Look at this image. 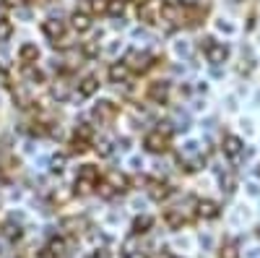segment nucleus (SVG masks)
I'll use <instances>...</instances> for the list:
<instances>
[{
    "label": "nucleus",
    "instance_id": "32",
    "mask_svg": "<svg viewBox=\"0 0 260 258\" xmlns=\"http://www.w3.org/2000/svg\"><path fill=\"white\" fill-rule=\"evenodd\" d=\"M96 190H99V196H102V198H112L115 193H117V190H115V188H112L110 183H102V185L96 183Z\"/></svg>",
    "mask_w": 260,
    "mask_h": 258
},
{
    "label": "nucleus",
    "instance_id": "12",
    "mask_svg": "<svg viewBox=\"0 0 260 258\" xmlns=\"http://www.w3.org/2000/svg\"><path fill=\"white\" fill-rule=\"evenodd\" d=\"M164 222H167L172 230H182V224L187 222V217L182 214V209L177 206V209H169V211H164Z\"/></svg>",
    "mask_w": 260,
    "mask_h": 258
},
{
    "label": "nucleus",
    "instance_id": "20",
    "mask_svg": "<svg viewBox=\"0 0 260 258\" xmlns=\"http://www.w3.org/2000/svg\"><path fill=\"white\" fill-rule=\"evenodd\" d=\"M107 183H110L117 193H122V190H127V178L122 175V172H110V178H107Z\"/></svg>",
    "mask_w": 260,
    "mask_h": 258
},
{
    "label": "nucleus",
    "instance_id": "15",
    "mask_svg": "<svg viewBox=\"0 0 260 258\" xmlns=\"http://www.w3.org/2000/svg\"><path fill=\"white\" fill-rule=\"evenodd\" d=\"M130 78V68L125 66V63H112L110 66V81L112 83H125Z\"/></svg>",
    "mask_w": 260,
    "mask_h": 258
},
{
    "label": "nucleus",
    "instance_id": "14",
    "mask_svg": "<svg viewBox=\"0 0 260 258\" xmlns=\"http://www.w3.org/2000/svg\"><path fill=\"white\" fill-rule=\"evenodd\" d=\"M172 193V188L167 183H156V180H148V196L154 201H164L167 196Z\"/></svg>",
    "mask_w": 260,
    "mask_h": 258
},
{
    "label": "nucleus",
    "instance_id": "21",
    "mask_svg": "<svg viewBox=\"0 0 260 258\" xmlns=\"http://www.w3.org/2000/svg\"><path fill=\"white\" fill-rule=\"evenodd\" d=\"M24 76H26L29 83H42V81H45V73H42L39 68H34V66H26L24 68Z\"/></svg>",
    "mask_w": 260,
    "mask_h": 258
},
{
    "label": "nucleus",
    "instance_id": "1",
    "mask_svg": "<svg viewBox=\"0 0 260 258\" xmlns=\"http://www.w3.org/2000/svg\"><path fill=\"white\" fill-rule=\"evenodd\" d=\"M201 50L206 52V58H208L211 66H221V63L229 58V50L221 45V42H216L213 37H206V39L201 42Z\"/></svg>",
    "mask_w": 260,
    "mask_h": 258
},
{
    "label": "nucleus",
    "instance_id": "36",
    "mask_svg": "<svg viewBox=\"0 0 260 258\" xmlns=\"http://www.w3.org/2000/svg\"><path fill=\"white\" fill-rule=\"evenodd\" d=\"M91 8H94L96 13H107V0H94Z\"/></svg>",
    "mask_w": 260,
    "mask_h": 258
},
{
    "label": "nucleus",
    "instance_id": "37",
    "mask_svg": "<svg viewBox=\"0 0 260 258\" xmlns=\"http://www.w3.org/2000/svg\"><path fill=\"white\" fill-rule=\"evenodd\" d=\"M185 152H187V154H195V152H198V144H195V141H187V144H185Z\"/></svg>",
    "mask_w": 260,
    "mask_h": 258
},
{
    "label": "nucleus",
    "instance_id": "25",
    "mask_svg": "<svg viewBox=\"0 0 260 258\" xmlns=\"http://www.w3.org/2000/svg\"><path fill=\"white\" fill-rule=\"evenodd\" d=\"M11 34H13V24L8 18H0V42H8Z\"/></svg>",
    "mask_w": 260,
    "mask_h": 258
},
{
    "label": "nucleus",
    "instance_id": "28",
    "mask_svg": "<svg viewBox=\"0 0 260 258\" xmlns=\"http://www.w3.org/2000/svg\"><path fill=\"white\" fill-rule=\"evenodd\" d=\"M65 159H68L65 154H55V157L50 159V169H52V172H62V169H65Z\"/></svg>",
    "mask_w": 260,
    "mask_h": 258
},
{
    "label": "nucleus",
    "instance_id": "33",
    "mask_svg": "<svg viewBox=\"0 0 260 258\" xmlns=\"http://www.w3.org/2000/svg\"><path fill=\"white\" fill-rule=\"evenodd\" d=\"M219 258H240V250H237V245H224Z\"/></svg>",
    "mask_w": 260,
    "mask_h": 258
},
{
    "label": "nucleus",
    "instance_id": "39",
    "mask_svg": "<svg viewBox=\"0 0 260 258\" xmlns=\"http://www.w3.org/2000/svg\"><path fill=\"white\" fill-rule=\"evenodd\" d=\"M177 52H180V55H185V52H187V45H185V42H180V45H177Z\"/></svg>",
    "mask_w": 260,
    "mask_h": 258
},
{
    "label": "nucleus",
    "instance_id": "3",
    "mask_svg": "<svg viewBox=\"0 0 260 258\" xmlns=\"http://www.w3.org/2000/svg\"><path fill=\"white\" fill-rule=\"evenodd\" d=\"M125 66L130 68V71H146L151 63H154V58H151L148 52H138V50H130L127 55H125Z\"/></svg>",
    "mask_w": 260,
    "mask_h": 258
},
{
    "label": "nucleus",
    "instance_id": "19",
    "mask_svg": "<svg viewBox=\"0 0 260 258\" xmlns=\"http://www.w3.org/2000/svg\"><path fill=\"white\" fill-rule=\"evenodd\" d=\"M78 178H81V180L99 183V169H96L94 164H81V167H78Z\"/></svg>",
    "mask_w": 260,
    "mask_h": 258
},
{
    "label": "nucleus",
    "instance_id": "41",
    "mask_svg": "<svg viewBox=\"0 0 260 258\" xmlns=\"http://www.w3.org/2000/svg\"><path fill=\"white\" fill-rule=\"evenodd\" d=\"M257 178H260V167H257Z\"/></svg>",
    "mask_w": 260,
    "mask_h": 258
},
{
    "label": "nucleus",
    "instance_id": "2",
    "mask_svg": "<svg viewBox=\"0 0 260 258\" xmlns=\"http://www.w3.org/2000/svg\"><path fill=\"white\" fill-rule=\"evenodd\" d=\"M159 11L161 0H141L138 3V18L143 24H159Z\"/></svg>",
    "mask_w": 260,
    "mask_h": 258
},
{
    "label": "nucleus",
    "instance_id": "4",
    "mask_svg": "<svg viewBox=\"0 0 260 258\" xmlns=\"http://www.w3.org/2000/svg\"><path fill=\"white\" fill-rule=\"evenodd\" d=\"M143 146L148 149L151 154H161V152H167V146H169V136L161 133V131H154V133H148V136H146Z\"/></svg>",
    "mask_w": 260,
    "mask_h": 258
},
{
    "label": "nucleus",
    "instance_id": "5",
    "mask_svg": "<svg viewBox=\"0 0 260 258\" xmlns=\"http://www.w3.org/2000/svg\"><path fill=\"white\" fill-rule=\"evenodd\" d=\"M42 32H45V37L47 39H52V42H57V39H62V34H65V24L60 18H47V21H42Z\"/></svg>",
    "mask_w": 260,
    "mask_h": 258
},
{
    "label": "nucleus",
    "instance_id": "7",
    "mask_svg": "<svg viewBox=\"0 0 260 258\" xmlns=\"http://www.w3.org/2000/svg\"><path fill=\"white\" fill-rule=\"evenodd\" d=\"M159 21H167L169 26H175L182 21V8L180 6H164L161 3V11H159Z\"/></svg>",
    "mask_w": 260,
    "mask_h": 258
},
{
    "label": "nucleus",
    "instance_id": "18",
    "mask_svg": "<svg viewBox=\"0 0 260 258\" xmlns=\"http://www.w3.org/2000/svg\"><path fill=\"white\" fill-rule=\"evenodd\" d=\"M203 16H206V6H198V3H190L187 6V24L190 26H195Z\"/></svg>",
    "mask_w": 260,
    "mask_h": 258
},
{
    "label": "nucleus",
    "instance_id": "29",
    "mask_svg": "<svg viewBox=\"0 0 260 258\" xmlns=\"http://www.w3.org/2000/svg\"><path fill=\"white\" fill-rule=\"evenodd\" d=\"M122 255H125V258H148L143 250H136V248H133V243H125V248H122Z\"/></svg>",
    "mask_w": 260,
    "mask_h": 258
},
{
    "label": "nucleus",
    "instance_id": "8",
    "mask_svg": "<svg viewBox=\"0 0 260 258\" xmlns=\"http://www.w3.org/2000/svg\"><path fill=\"white\" fill-rule=\"evenodd\" d=\"M99 92V78L96 76H86L81 83H78V99H89Z\"/></svg>",
    "mask_w": 260,
    "mask_h": 258
},
{
    "label": "nucleus",
    "instance_id": "22",
    "mask_svg": "<svg viewBox=\"0 0 260 258\" xmlns=\"http://www.w3.org/2000/svg\"><path fill=\"white\" fill-rule=\"evenodd\" d=\"M3 238H8V240H18L21 238V227L13 224V219L3 224Z\"/></svg>",
    "mask_w": 260,
    "mask_h": 258
},
{
    "label": "nucleus",
    "instance_id": "43",
    "mask_svg": "<svg viewBox=\"0 0 260 258\" xmlns=\"http://www.w3.org/2000/svg\"><path fill=\"white\" fill-rule=\"evenodd\" d=\"M89 3H94V0H89Z\"/></svg>",
    "mask_w": 260,
    "mask_h": 258
},
{
    "label": "nucleus",
    "instance_id": "16",
    "mask_svg": "<svg viewBox=\"0 0 260 258\" xmlns=\"http://www.w3.org/2000/svg\"><path fill=\"white\" fill-rule=\"evenodd\" d=\"M198 217L216 219V217H219V204H216V201H198Z\"/></svg>",
    "mask_w": 260,
    "mask_h": 258
},
{
    "label": "nucleus",
    "instance_id": "10",
    "mask_svg": "<svg viewBox=\"0 0 260 258\" xmlns=\"http://www.w3.org/2000/svg\"><path fill=\"white\" fill-rule=\"evenodd\" d=\"M221 149H224V157H229V159H237V157L242 154V149H245V146H242V141L237 138V136H226Z\"/></svg>",
    "mask_w": 260,
    "mask_h": 258
},
{
    "label": "nucleus",
    "instance_id": "9",
    "mask_svg": "<svg viewBox=\"0 0 260 258\" xmlns=\"http://www.w3.org/2000/svg\"><path fill=\"white\" fill-rule=\"evenodd\" d=\"M115 112H117V107L112 104V102H99L94 110H91V115H94V120H99V123H107V120H112L115 118Z\"/></svg>",
    "mask_w": 260,
    "mask_h": 258
},
{
    "label": "nucleus",
    "instance_id": "30",
    "mask_svg": "<svg viewBox=\"0 0 260 258\" xmlns=\"http://www.w3.org/2000/svg\"><path fill=\"white\" fill-rule=\"evenodd\" d=\"M71 146H73V152H76V154H83V152H89V141H86V138H78V136H73Z\"/></svg>",
    "mask_w": 260,
    "mask_h": 258
},
{
    "label": "nucleus",
    "instance_id": "31",
    "mask_svg": "<svg viewBox=\"0 0 260 258\" xmlns=\"http://www.w3.org/2000/svg\"><path fill=\"white\" fill-rule=\"evenodd\" d=\"M112 152H115V149H112L110 141H99V144H96V154H99V157H112Z\"/></svg>",
    "mask_w": 260,
    "mask_h": 258
},
{
    "label": "nucleus",
    "instance_id": "40",
    "mask_svg": "<svg viewBox=\"0 0 260 258\" xmlns=\"http://www.w3.org/2000/svg\"><path fill=\"white\" fill-rule=\"evenodd\" d=\"M219 29H221V32H232V26H229V24H224V21H219Z\"/></svg>",
    "mask_w": 260,
    "mask_h": 258
},
{
    "label": "nucleus",
    "instance_id": "27",
    "mask_svg": "<svg viewBox=\"0 0 260 258\" xmlns=\"http://www.w3.org/2000/svg\"><path fill=\"white\" fill-rule=\"evenodd\" d=\"M52 97H55V99H68V83L57 81V83L52 86Z\"/></svg>",
    "mask_w": 260,
    "mask_h": 258
},
{
    "label": "nucleus",
    "instance_id": "24",
    "mask_svg": "<svg viewBox=\"0 0 260 258\" xmlns=\"http://www.w3.org/2000/svg\"><path fill=\"white\" fill-rule=\"evenodd\" d=\"M96 188V183H91V180H81V178H76V193L78 196H86V193H91Z\"/></svg>",
    "mask_w": 260,
    "mask_h": 258
},
{
    "label": "nucleus",
    "instance_id": "11",
    "mask_svg": "<svg viewBox=\"0 0 260 258\" xmlns=\"http://www.w3.org/2000/svg\"><path fill=\"white\" fill-rule=\"evenodd\" d=\"M148 97L154 99L156 104H167V97H169V83H164V81H156V83H151V89H148Z\"/></svg>",
    "mask_w": 260,
    "mask_h": 258
},
{
    "label": "nucleus",
    "instance_id": "42",
    "mask_svg": "<svg viewBox=\"0 0 260 258\" xmlns=\"http://www.w3.org/2000/svg\"><path fill=\"white\" fill-rule=\"evenodd\" d=\"M3 3H6V0H0V6H3Z\"/></svg>",
    "mask_w": 260,
    "mask_h": 258
},
{
    "label": "nucleus",
    "instance_id": "13",
    "mask_svg": "<svg viewBox=\"0 0 260 258\" xmlns=\"http://www.w3.org/2000/svg\"><path fill=\"white\" fill-rule=\"evenodd\" d=\"M71 24H73V29H76L78 34H83V32L91 29V16L83 13V11H76V13L71 16Z\"/></svg>",
    "mask_w": 260,
    "mask_h": 258
},
{
    "label": "nucleus",
    "instance_id": "6",
    "mask_svg": "<svg viewBox=\"0 0 260 258\" xmlns=\"http://www.w3.org/2000/svg\"><path fill=\"white\" fill-rule=\"evenodd\" d=\"M18 60L24 63V66H34L39 60V47L31 45V42H24V45L18 47Z\"/></svg>",
    "mask_w": 260,
    "mask_h": 258
},
{
    "label": "nucleus",
    "instance_id": "35",
    "mask_svg": "<svg viewBox=\"0 0 260 258\" xmlns=\"http://www.w3.org/2000/svg\"><path fill=\"white\" fill-rule=\"evenodd\" d=\"M221 190H226V193L234 190V178L232 175H221Z\"/></svg>",
    "mask_w": 260,
    "mask_h": 258
},
{
    "label": "nucleus",
    "instance_id": "17",
    "mask_svg": "<svg viewBox=\"0 0 260 258\" xmlns=\"http://www.w3.org/2000/svg\"><path fill=\"white\" fill-rule=\"evenodd\" d=\"M65 255V240L62 238H52L47 243V258H62Z\"/></svg>",
    "mask_w": 260,
    "mask_h": 258
},
{
    "label": "nucleus",
    "instance_id": "38",
    "mask_svg": "<svg viewBox=\"0 0 260 258\" xmlns=\"http://www.w3.org/2000/svg\"><path fill=\"white\" fill-rule=\"evenodd\" d=\"M161 3H164V6H180V8H182V0H161Z\"/></svg>",
    "mask_w": 260,
    "mask_h": 258
},
{
    "label": "nucleus",
    "instance_id": "26",
    "mask_svg": "<svg viewBox=\"0 0 260 258\" xmlns=\"http://www.w3.org/2000/svg\"><path fill=\"white\" fill-rule=\"evenodd\" d=\"M122 11H125L122 0H107V13L110 16H122Z\"/></svg>",
    "mask_w": 260,
    "mask_h": 258
},
{
    "label": "nucleus",
    "instance_id": "34",
    "mask_svg": "<svg viewBox=\"0 0 260 258\" xmlns=\"http://www.w3.org/2000/svg\"><path fill=\"white\" fill-rule=\"evenodd\" d=\"M76 136L91 141V136H94V133H91V125H78V128H76Z\"/></svg>",
    "mask_w": 260,
    "mask_h": 258
},
{
    "label": "nucleus",
    "instance_id": "23",
    "mask_svg": "<svg viewBox=\"0 0 260 258\" xmlns=\"http://www.w3.org/2000/svg\"><path fill=\"white\" fill-rule=\"evenodd\" d=\"M151 224H154V219H151V217H138V219L133 222V232H136V235H143V232L151 230Z\"/></svg>",
    "mask_w": 260,
    "mask_h": 258
}]
</instances>
